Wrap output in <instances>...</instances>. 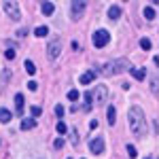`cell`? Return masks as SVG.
Instances as JSON below:
<instances>
[{"mask_svg": "<svg viewBox=\"0 0 159 159\" xmlns=\"http://www.w3.org/2000/svg\"><path fill=\"white\" fill-rule=\"evenodd\" d=\"M127 121H129V129L132 134L138 138H144L147 136V119H144V110L140 106H132L127 112Z\"/></svg>", "mask_w": 159, "mask_h": 159, "instance_id": "cell-1", "label": "cell"}, {"mask_svg": "<svg viewBox=\"0 0 159 159\" xmlns=\"http://www.w3.org/2000/svg\"><path fill=\"white\" fill-rule=\"evenodd\" d=\"M129 68H132V64L127 60H115V61H110V64H106V66L102 68V74H104V76H115V74L127 72Z\"/></svg>", "mask_w": 159, "mask_h": 159, "instance_id": "cell-2", "label": "cell"}, {"mask_svg": "<svg viewBox=\"0 0 159 159\" xmlns=\"http://www.w3.org/2000/svg\"><path fill=\"white\" fill-rule=\"evenodd\" d=\"M4 13L11 17L13 21H19L21 19V13H19V4L15 2V0H7L4 2Z\"/></svg>", "mask_w": 159, "mask_h": 159, "instance_id": "cell-3", "label": "cell"}, {"mask_svg": "<svg viewBox=\"0 0 159 159\" xmlns=\"http://www.w3.org/2000/svg\"><path fill=\"white\" fill-rule=\"evenodd\" d=\"M106 98H108V89H106V85H98L96 89H93V93H91V100H93L98 106H102V104L106 102Z\"/></svg>", "mask_w": 159, "mask_h": 159, "instance_id": "cell-4", "label": "cell"}, {"mask_svg": "<svg viewBox=\"0 0 159 159\" xmlns=\"http://www.w3.org/2000/svg\"><path fill=\"white\" fill-rule=\"evenodd\" d=\"M108 40H110V32H106V30H98V32H93V45H96L98 49L106 47Z\"/></svg>", "mask_w": 159, "mask_h": 159, "instance_id": "cell-5", "label": "cell"}, {"mask_svg": "<svg viewBox=\"0 0 159 159\" xmlns=\"http://www.w3.org/2000/svg\"><path fill=\"white\" fill-rule=\"evenodd\" d=\"M60 51H61V40H60V38L51 40V43H49V47H47V55H49L51 60H55V57L60 55Z\"/></svg>", "mask_w": 159, "mask_h": 159, "instance_id": "cell-6", "label": "cell"}, {"mask_svg": "<svg viewBox=\"0 0 159 159\" xmlns=\"http://www.w3.org/2000/svg\"><path fill=\"white\" fill-rule=\"evenodd\" d=\"M89 151H91L93 155H102V153H104V138H93V140L89 142Z\"/></svg>", "mask_w": 159, "mask_h": 159, "instance_id": "cell-7", "label": "cell"}, {"mask_svg": "<svg viewBox=\"0 0 159 159\" xmlns=\"http://www.w3.org/2000/svg\"><path fill=\"white\" fill-rule=\"evenodd\" d=\"M70 9H72V17H74V19H79V17H83L85 2H83V0H74L72 4H70Z\"/></svg>", "mask_w": 159, "mask_h": 159, "instance_id": "cell-8", "label": "cell"}, {"mask_svg": "<svg viewBox=\"0 0 159 159\" xmlns=\"http://www.w3.org/2000/svg\"><path fill=\"white\" fill-rule=\"evenodd\" d=\"M15 112L17 115H24V96L21 93L15 96Z\"/></svg>", "mask_w": 159, "mask_h": 159, "instance_id": "cell-9", "label": "cell"}, {"mask_svg": "<svg viewBox=\"0 0 159 159\" xmlns=\"http://www.w3.org/2000/svg\"><path fill=\"white\" fill-rule=\"evenodd\" d=\"M119 17H121V7L112 4V7L108 9V19H112V21H115V19H119Z\"/></svg>", "mask_w": 159, "mask_h": 159, "instance_id": "cell-10", "label": "cell"}, {"mask_svg": "<svg viewBox=\"0 0 159 159\" xmlns=\"http://www.w3.org/2000/svg\"><path fill=\"white\" fill-rule=\"evenodd\" d=\"M93 79H96V72H93V70H87V72L81 74V83H83V85H89Z\"/></svg>", "mask_w": 159, "mask_h": 159, "instance_id": "cell-11", "label": "cell"}, {"mask_svg": "<svg viewBox=\"0 0 159 159\" xmlns=\"http://www.w3.org/2000/svg\"><path fill=\"white\" fill-rule=\"evenodd\" d=\"M13 119V112L7 108H0V123H9Z\"/></svg>", "mask_w": 159, "mask_h": 159, "instance_id": "cell-12", "label": "cell"}, {"mask_svg": "<svg viewBox=\"0 0 159 159\" xmlns=\"http://www.w3.org/2000/svg\"><path fill=\"white\" fill-rule=\"evenodd\" d=\"M40 11H43V15H53L55 7H53V2H43L40 4Z\"/></svg>", "mask_w": 159, "mask_h": 159, "instance_id": "cell-13", "label": "cell"}, {"mask_svg": "<svg viewBox=\"0 0 159 159\" xmlns=\"http://www.w3.org/2000/svg\"><path fill=\"white\" fill-rule=\"evenodd\" d=\"M129 72L134 74V79H138V81H144V76H147V70H142V68H129Z\"/></svg>", "mask_w": 159, "mask_h": 159, "instance_id": "cell-14", "label": "cell"}, {"mask_svg": "<svg viewBox=\"0 0 159 159\" xmlns=\"http://www.w3.org/2000/svg\"><path fill=\"white\" fill-rule=\"evenodd\" d=\"M106 119H108V123L110 125H115V121H117V110L110 106L108 110H106Z\"/></svg>", "mask_w": 159, "mask_h": 159, "instance_id": "cell-15", "label": "cell"}, {"mask_svg": "<svg viewBox=\"0 0 159 159\" xmlns=\"http://www.w3.org/2000/svg\"><path fill=\"white\" fill-rule=\"evenodd\" d=\"M36 127V121L34 119H24L21 121V129H34Z\"/></svg>", "mask_w": 159, "mask_h": 159, "instance_id": "cell-16", "label": "cell"}, {"mask_svg": "<svg viewBox=\"0 0 159 159\" xmlns=\"http://www.w3.org/2000/svg\"><path fill=\"white\" fill-rule=\"evenodd\" d=\"M34 34H36L38 38H43V36H47V34H49V28H47V25H38L36 30H34Z\"/></svg>", "mask_w": 159, "mask_h": 159, "instance_id": "cell-17", "label": "cell"}, {"mask_svg": "<svg viewBox=\"0 0 159 159\" xmlns=\"http://www.w3.org/2000/svg\"><path fill=\"white\" fill-rule=\"evenodd\" d=\"M144 19H148V21L155 19V9L153 7H144Z\"/></svg>", "mask_w": 159, "mask_h": 159, "instance_id": "cell-18", "label": "cell"}, {"mask_svg": "<svg viewBox=\"0 0 159 159\" xmlns=\"http://www.w3.org/2000/svg\"><path fill=\"white\" fill-rule=\"evenodd\" d=\"M24 68H25V72H28V74H34V72H36V66H34V61H30V60L24 64Z\"/></svg>", "mask_w": 159, "mask_h": 159, "instance_id": "cell-19", "label": "cell"}, {"mask_svg": "<svg viewBox=\"0 0 159 159\" xmlns=\"http://www.w3.org/2000/svg\"><path fill=\"white\" fill-rule=\"evenodd\" d=\"M89 108H91V91L85 93V106H83V110H89Z\"/></svg>", "mask_w": 159, "mask_h": 159, "instance_id": "cell-20", "label": "cell"}, {"mask_svg": "<svg viewBox=\"0 0 159 159\" xmlns=\"http://www.w3.org/2000/svg\"><path fill=\"white\" fill-rule=\"evenodd\" d=\"M4 57H7V60H15V49H13V45L4 51Z\"/></svg>", "mask_w": 159, "mask_h": 159, "instance_id": "cell-21", "label": "cell"}, {"mask_svg": "<svg viewBox=\"0 0 159 159\" xmlns=\"http://www.w3.org/2000/svg\"><path fill=\"white\" fill-rule=\"evenodd\" d=\"M140 47H142L144 51H148L151 49V40H148V38H140Z\"/></svg>", "mask_w": 159, "mask_h": 159, "instance_id": "cell-22", "label": "cell"}, {"mask_svg": "<svg viewBox=\"0 0 159 159\" xmlns=\"http://www.w3.org/2000/svg\"><path fill=\"white\" fill-rule=\"evenodd\" d=\"M57 132H60V134H66V132H68V127H66L64 121H57Z\"/></svg>", "mask_w": 159, "mask_h": 159, "instance_id": "cell-23", "label": "cell"}, {"mask_svg": "<svg viewBox=\"0 0 159 159\" xmlns=\"http://www.w3.org/2000/svg\"><path fill=\"white\" fill-rule=\"evenodd\" d=\"M127 155H129L132 159H134L136 155H138V153H136V147H134V144H127Z\"/></svg>", "mask_w": 159, "mask_h": 159, "instance_id": "cell-24", "label": "cell"}, {"mask_svg": "<svg viewBox=\"0 0 159 159\" xmlns=\"http://www.w3.org/2000/svg\"><path fill=\"white\" fill-rule=\"evenodd\" d=\"M68 100H79V91H76V89H70V91H68Z\"/></svg>", "mask_w": 159, "mask_h": 159, "instance_id": "cell-25", "label": "cell"}, {"mask_svg": "<svg viewBox=\"0 0 159 159\" xmlns=\"http://www.w3.org/2000/svg\"><path fill=\"white\" fill-rule=\"evenodd\" d=\"M30 112H32V117H40V112H43V110H40V106H32Z\"/></svg>", "mask_w": 159, "mask_h": 159, "instance_id": "cell-26", "label": "cell"}, {"mask_svg": "<svg viewBox=\"0 0 159 159\" xmlns=\"http://www.w3.org/2000/svg\"><path fill=\"white\" fill-rule=\"evenodd\" d=\"M64 112H66V108H64L61 104H57V106H55V115H57V117H64Z\"/></svg>", "mask_w": 159, "mask_h": 159, "instance_id": "cell-27", "label": "cell"}, {"mask_svg": "<svg viewBox=\"0 0 159 159\" xmlns=\"http://www.w3.org/2000/svg\"><path fill=\"white\" fill-rule=\"evenodd\" d=\"M28 89H30V91H36V89H38V83H36V81H30V83H28Z\"/></svg>", "mask_w": 159, "mask_h": 159, "instance_id": "cell-28", "label": "cell"}, {"mask_svg": "<svg viewBox=\"0 0 159 159\" xmlns=\"http://www.w3.org/2000/svg\"><path fill=\"white\" fill-rule=\"evenodd\" d=\"M53 147H55V148H61V147H64V140H61V138H57V140L53 142Z\"/></svg>", "mask_w": 159, "mask_h": 159, "instance_id": "cell-29", "label": "cell"}, {"mask_svg": "<svg viewBox=\"0 0 159 159\" xmlns=\"http://www.w3.org/2000/svg\"><path fill=\"white\" fill-rule=\"evenodd\" d=\"M147 159H151V157H147Z\"/></svg>", "mask_w": 159, "mask_h": 159, "instance_id": "cell-30", "label": "cell"}]
</instances>
